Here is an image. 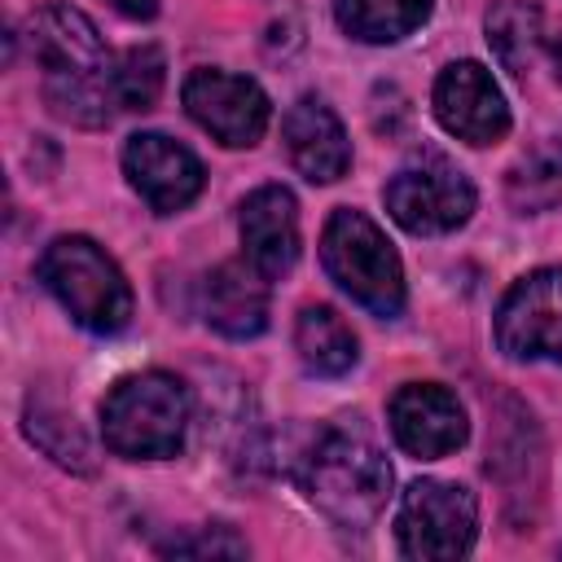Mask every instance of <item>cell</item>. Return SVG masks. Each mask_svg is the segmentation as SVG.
Here are the masks:
<instances>
[{
    "mask_svg": "<svg viewBox=\"0 0 562 562\" xmlns=\"http://www.w3.org/2000/svg\"><path fill=\"white\" fill-rule=\"evenodd\" d=\"M391 435L395 443L417 457V461H435V457H448L465 443L470 435V422H465V408L461 400L439 386V382H408L391 395Z\"/></svg>",
    "mask_w": 562,
    "mask_h": 562,
    "instance_id": "obj_10",
    "label": "cell"
},
{
    "mask_svg": "<svg viewBox=\"0 0 562 562\" xmlns=\"http://www.w3.org/2000/svg\"><path fill=\"white\" fill-rule=\"evenodd\" d=\"M167 79V61L154 44H136L127 53H119V61L110 66V92L119 110H149L162 92Z\"/></svg>",
    "mask_w": 562,
    "mask_h": 562,
    "instance_id": "obj_19",
    "label": "cell"
},
{
    "mask_svg": "<svg viewBox=\"0 0 562 562\" xmlns=\"http://www.w3.org/2000/svg\"><path fill=\"white\" fill-rule=\"evenodd\" d=\"M435 119L465 145H492L509 132V105L479 61H452L435 79Z\"/></svg>",
    "mask_w": 562,
    "mask_h": 562,
    "instance_id": "obj_9",
    "label": "cell"
},
{
    "mask_svg": "<svg viewBox=\"0 0 562 562\" xmlns=\"http://www.w3.org/2000/svg\"><path fill=\"white\" fill-rule=\"evenodd\" d=\"M162 553H198V558H241L246 553V544L228 531V527H215V531H198V536H176V540H167L162 544Z\"/></svg>",
    "mask_w": 562,
    "mask_h": 562,
    "instance_id": "obj_22",
    "label": "cell"
},
{
    "mask_svg": "<svg viewBox=\"0 0 562 562\" xmlns=\"http://www.w3.org/2000/svg\"><path fill=\"white\" fill-rule=\"evenodd\" d=\"M237 228H241L246 259L268 281L294 268V259H299V206H294V193L285 184H259L255 193H246Z\"/></svg>",
    "mask_w": 562,
    "mask_h": 562,
    "instance_id": "obj_14",
    "label": "cell"
},
{
    "mask_svg": "<svg viewBox=\"0 0 562 562\" xmlns=\"http://www.w3.org/2000/svg\"><path fill=\"white\" fill-rule=\"evenodd\" d=\"M40 281L92 334H119L132 321V285L92 237H57L40 255Z\"/></svg>",
    "mask_w": 562,
    "mask_h": 562,
    "instance_id": "obj_3",
    "label": "cell"
},
{
    "mask_svg": "<svg viewBox=\"0 0 562 562\" xmlns=\"http://www.w3.org/2000/svg\"><path fill=\"white\" fill-rule=\"evenodd\" d=\"M110 9H119L123 18H154L158 0H110Z\"/></svg>",
    "mask_w": 562,
    "mask_h": 562,
    "instance_id": "obj_23",
    "label": "cell"
},
{
    "mask_svg": "<svg viewBox=\"0 0 562 562\" xmlns=\"http://www.w3.org/2000/svg\"><path fill=\"white\" fill-rule=\"evenodd\" d=\"M386 211L400 228L417 233V237H439V233H452L461 228L470 215H474V184L470 176L439 158V154H426L408 167H400L386 184Z\"/></svg>",
    "mask_w": 562,
    "mask_h": 562,
    "instance_id": "obj_5",
    "label": "cell"
},
{
    "mask_svg": "<svg viewBox=\"0 0 562 562\" xmlns=\"http://www.w3.org/2000/svg\"><path fill=\"white\" fill-rule=\"evenodd\" d=\"M487 44L509 75H527L544 48V18L531 0H496L487 9Z\"/></svg>",
    "mask_w": 562,
    "mask_h": 562,
    "instance_id": "obj_17",
    "label": "cell"
},
{
    "mask_svg": "<svg viewBox=\"0 0 562 562\" xmlns=\"http://www.w3.org/2000/svg\"><path fill=\"white\" fill-rule=\"evenodd\" d=\"M285 136V154L294 162V171L312 184H334L347 176L351 167V140L342 119L321 101V97H299L281 123Z\"/></svg>",
    "mask_w": 562,
    "mask_h": 562,
    "instance_id": "obj_13",
    "label": "cell"
},
{
    "mask_svg": "<svg viewBox=\"0 0 562 562\" xmlns=\"http://www.w3.org/2000/svg\"><path fill=\"white\" fill-rule=\"evenodd\" d=\"M202 316L224 338H255L268 325V277L250 259L220 263L202 285Z\"/></svg>",
    "mask_w": 562,
    "mask_h": 562,
    "instance_id": "obj_15",
    "label": "cell"
},
{
    "mask_svg": "<svg viewBox=\"0 0 562 562\" xmlns=\"http://www.w3.org/2000/svg\"><path fill=\"white\" fill-rule=\"evenodd\" d=\"M509 198L522 211H544L562 198V140L540 145L509 171Z\"/></svg>",
    "mask_w": 562,
    "mask_h": 562,
    "instance_id": "obj_20",
    "label": "cell"
},
{
    "mask_svg": "<svg viewBox=\"0 0 562 562\" xmlns=\"http://www.w3.org/2000/svg\"><path fill=\"white\" fill-rule=\"evenodd\" d=\"M123 171H127L132 189L149 202V211H158V215L184 211L202 193V180H206L193 149H184L180 140H171L162 132H136L123 149Z\"/></svg>",
    "mask_w": 562,
    "mask_h": 562,
    "instance_id": "obj_11",
    "label": "cell"
},
{
    "mask_svg": "<svg viewBox=\"0 0 562 562\" xmlns=\"http://www.w3.org/2000/svg\"><path fill=\"white\" fill-rule=\"evenodd\" d=\"M189 430V391L180 378L149 369L123 378L101 404V439L114 457L158 461L184 448Z\"/></svg>",
    "mask_w": 562,
    "mask_h": 562,
    "instance_id": "obj_2",
    "label": "cell"
},
{
    "mask_svg": "<svg viewBox=\"0 0 562 562\" xmlns=\"http://www.w3.org/2000/svg\"><path fill=\"white\" fill-rule=\"evenodd\" d=\"M294 479L303 487V496L334 522V527H369L386 496H391V465L386 457L378 452L373 439H364L360 430H347V426H329L321 430L299 465H294Z\"/></svg>",
    "mask_w": 562,
    "mask_h": 562,
    "instance_id": "obj_1",
    "label": "cell"
},
{
    "mask_svg": "<svg viewBox=\"0 0 562 562\" xmlns=\"http://www.w3.org/2000/svg\"><path fill=\"white\" fill-rule=\"evenodd\" d=\"M321 263L329 281L351 294L373 316H395L404 307V268L386 233L364 211H334L321 233Z\"/></svg>",
    "mask_w": 562,
    "mask_h": 562,
    "instance_id": "obj_4",
    "label": "cell"
},
{
    "mask_svg": "<svg viewBox=\"0 0 562 562\" xmlns=\"http://www.w3.org/2000/svg\"><path fill=\"white\" fill-rule=\"evenodd\" d=\"M189 119L211 132L220 145L246 149L263 136L268 127V97L255 79L246 75H228V70H193L180 88Z\"/></svg>",
    "mask_w": 562,
    "mask_h": 562,
    "instance_id": "obj_8",
    "label": "cell"
},
{
    "mask_svg": "<svg viewBox=\"0 0 562 562\" xmlns=\"http://www.w3.org/2000/svg\"><path fill=\"white\" fill-rule=\"evenodd\" d=\"M496 342L514 360L562 364V268L527 272L496 307Z\"/></svg>",
    "mask_w": 562,
    "mask_h": 562,
    "instance_id": "obj_7",
    "label": "cell"
},
{
    "mask_svg": "<svg viewBox=\"0 0 562 562\" xmlns=\"http://www.w3.org/2000/svg\"><path fill=\"white\" fill-rule=\"evenodd\" d=\"M294 347H299V360L321 373V378H338L356 364V334L351 325L325 307V303H307L294 321Z\"/></svg>",
    "mask_w": 562,
    "mask_h": 562,
    "instance_id": "obj_16",
    "label": "cell"
},
{
    "mask_svg": "<svg viewBox=\"0 0 562 562\" xmlns=\"http://www.w3.org/2000/svg\"><path fill=\"white\" fill-rule=\"evenodd\" d=\"M479 531L474 496L461 483L417 479L395 514V536L408 558H461Z\"/></svg>",
    "mask_w": 562,
    "mask_h": 562,
    "instance_id": "obj_6",
    "label": "cell"
},
{
    "mask_svg": "<svg viewBox=\"0 0 562 562\" xmlns=\"http://www.w3.org/2000/svg\"><path fill=\"white\" fill-rule=\"evenodd\" d=\"M338 26L364 44H395L430 18V0H334Z\"/></svg>",
    "mask_w": 562,
    "mask_h": 562,
    "instance_id": "obj_18",
    "label": "cell"
},
{
    "mask_svg": "<svg viewBox=\"0 0 562 562\" xmlns=\"http://www.w3.org/2000/svg\"><path fill=\"white\" fill-rule=\"evenodd\" d=\"M26 435H31L53 461L75 465V470H92V461H88V443H83L75 417H66L61 408L35 404V395H31V404H26Z\"/></svg>",
    "mask_w": 562,
    "mask_h": 562,
    "instance_id": "obj_21",
    "label": "cell"
},
{
    "mask_svg": "<svg viewBox=\"0 0 562 562\" xmlns=\"http://www.w3.org/2000/svg\"><path fill=\"white\" fill-rule=\"evenodd\" d=\"M26 44H31V57L44 66V75L105 79L110 66H114V57H110L101 31L92 26V18L70 9V4H44L26 22Z\"/></svg>",
    "mask_w": 562,
    "mask_h": 562,
    "instance_id": "obj_12",
    "label": "cell"
},
{
    "mask_svg": "<svg viewBox=\"0 0 562 562\" xmlns=\"http://www.w3.org/2000/svg\"><path fill=\"white\" fill-rule=\"evenodd\" d=\"M544 48H549V57H553V70H558V79H562V26H558L553 35H544Z\"/></svg>",
    "mask_w": 562,
    "mask_h": 562,
    "instance_id": "obj_24",
    "label": "cell"
}]
</instances>
